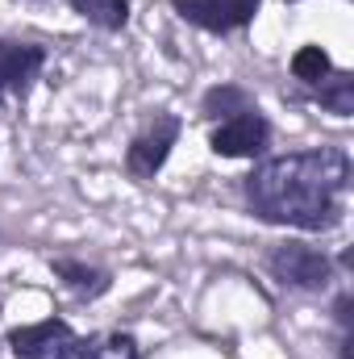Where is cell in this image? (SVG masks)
I'll return each instance as SVG.
<instances>
[{
    "label": "cell",
    "instance_id": "obj_2",
    "mask_svg": "<svg viewBox=\"0 0 354 359\" xmlns=\"http://www.w3.org/2000/svg\"><path fill=\"white\" fill-rule=\"evenodd\" d=\"M267 276L279 284V288H292V292H325L338 276H334V259L321 251V247H309V243H275L263 259Z\"/></svg>",
    "mask_w": 354,
    "mask_h": 359
},
{
    "label": "cell",
    "instance_id": "obj_13",
    "mask_svg": "<svg viewBox=\"0 0 354 359\" xmlns=\"http://www.w3.org/2000/svg\"><path fill=\"white\" fill-rule=\"evenodd\" d=\"M288 67H292V76H296L304 88H317L321 80H330V76H334V59H330L321 46H300V50L292 55V63H288Z\"/></svg>",
    "mask_w": 354,
    "mask_h": 359
},
{
    "label": "cell",
    "instance_id": "obj_10",
    "mask_svg": "<svg viewBox=\"0 0 354 359\" xmlns=\"http://www.w3.org/2000/svg\"><path fill=\"white\" fill-rule=\"evenodd\" d=\"M67 4L104 34H121L129 25V0H67Z\"/></svg>",
    "mask_w": 354,
    "mask_h": 359
},
{
    "label": "cell",
    "instance_id": "obj_15",
    "mask_svg": "<svg viewBox=\"0 0 354 359\" xmlns=\"http://www.w3.org/2000/svg\"><path fill=\"white\" fill-rule=\"evenodd\" d=\"M288 4H296V0H288Z\"/></svg>",
    "mask_w": 354,
    "mask_h": 359
},
{
    "label": "cell",
    "instance_id": "obj_14",
    "mask_svg": "<svg viewBox=\"0 0 354 359\" xmlns=\"http://www.w3.org/2000/svg\"><path fill=\"white\" fill-rule=\"evenodd\" d=\"M354 297H351V288H342L338 292V301H334V322H338V334H351V326H354Z\"/></svg>",
    "mask_w": 354,
    "mask_h": 359
},
{
    "label": "cell",
    "instance_id": "obj_7",
    "mask_svg": "<svg viewBox=\"0 0 354 359\" xmlns=\"http://www.w3.org/2000/svg\"><path fill=\"white\" fill-rule=\"evenodd\" d=\"M46 67V46L21 42V38H0V104L4 100H25Z\"/></svg>",
    "mask_w": 354,
    "mask_h": 359
},
{
    "label": "cell",
    "instance_id": "obj_6",
    "mask_svg": "<svg viewBox=\"0 0 354 359\" xmlns=\"http://www.w3.org/2000/svg\"><path fill=\"white\" fill-rule=\"evenodd\" d=\"M179 21L204 29V34H234V29H246L263 0H171Z\"/></svg>",
    "mask_w": 354,
    "mask_h": 359
},
{
    "label": "cell",
    "instance_id": "obj_9",
    "mask_svg": "<svg viewBox=\"0 0 354 359\" xmlns=\"http://www.w3.org/2000/svg\"><path fill=\"white\" fill-rule=\"evenodd\" d=\"M76 359H142V347L129 330H100V334H80Z\"/></svg>",
    "mask_w": 354,
    "mask_h": 359
},
{
    "label": "cell",
    "instance_id": "obj_5",
    "mask_svg": "<svg viewBox=\"0 0 354 359\" xmlns=\"http://www.w3.org/2000/svg\"><path fill=\"white\" fill-rule=\"evenodd\" d=\"M4 343H8V355L13 359H76L80 334L63 318H42V322L8 330Z\"/></svg>",
    "mask_w": 354,
    "mask_h": 359
},
{
    "label": "cell",
    "instance_id": "obj_3",
    "mask_svg": "<svg viewBox=\"0 0 354 359\" xmlns=\"http://www.w3.org/2000/svg\"><path fill=\"white\" fill-rule=\"evenodd\" d=\"M179 134H183V121H179L176 113H155V117L129 138V147H125V172L138 180V184H150V180L167 168Z\"/></svg>",
    "mask_w": 354,
    "mask_h": 359
},
{
    "label": "cell",
    "instance_id": "obj_8",
    "mask_svg": "<svg viewBox=\"0 0 354 359\" xmlns=\"http://www.w3.org/2000/svg\"><path fill=\"white\" fill-rule=\"evenodd\" d=\"M50 271L55 280H63V288H71L80 301H96L113 288V271L100 268V264H88V259H76V255H55L50 259Z\"/></svg>",
    "mask_w": 354,
    "mask_h": 359
},
{
    "label": "cell",
    "instance_id": "obj_11",
    "mask_svg": "<svg viewBox=\"0 0 354 359\" xmlns=\"http://www.w3.org/2000/svg\"><path fill=\"white\" fill-rule=\"evenodd\" d=\"M309 96H313L321 109H330L334 117H351L354 113V72H338V67H334V76L321 80Z\"/></svg>",
    "mask_w": 354,
    "mask_h": 359
},
{
    "label": "cell",
    "instance_id": "obj_4",
    "mask_svg": "<svg viewBox=\"0 0 354 359\" xmlns=\"http://www.w3.org/2000/svg\"><path fill=\"white\" fill-rule=\"evenodd\" d=\"M267 147H271V121L259 113V104L217 121L208 134V151L217 159H259L267 155Z\"/></svg>",
    "mask_w": 354,
    "mask_h": 359
},
{
    "label": "cell",
    "instance_id": "obj_12",
    "mask_svg": "<svg viewBox=\"0 0 354 359\" xmlns=\"http://www.w3.org/2000/svg\"><path fill=\"white\" fill-rule=\"evenodd\" d=\"M242 109H255V100H250V92L238 88V84H217V88L204 92V100H200V113L208 121H225V117H234Z\"/></svg>",
    "mask_w": 354,
    "mask_h": 359
},
{
    "label": "cell",
    "instance_id": "obj_1",
    "mask_svg": "<svg viewBox=\"0 0 354 359\" xmlns=\"http://www.w3.org/2000/svg\"><path fill=\"white\" fill-rule=\"evenodd\" d=\"M351 176V155L342 147L292 151L255 163V172L242 180V196L246 209L267 226L325 234L346 217Z\"/></svg>",
    "mask_w": 354,
    "mask_h": 359
}]
</instances>
